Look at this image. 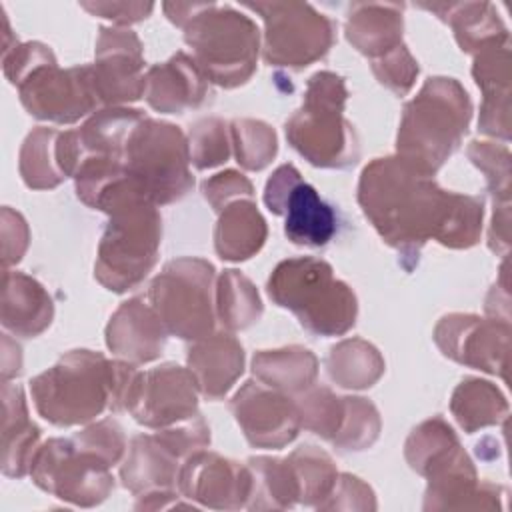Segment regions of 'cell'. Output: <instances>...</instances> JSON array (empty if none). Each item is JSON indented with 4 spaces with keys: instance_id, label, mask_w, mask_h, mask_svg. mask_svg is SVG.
Here are the masks:
<instances>
[{
    "instance_id": "obj_1",
    "label": "cell",
    "mask_w": 512,
    "mask_h": 512,
    "mask_svg": "<svg viewBox=\"0 0 512 512\" xmlns=\"http://www.w3.org/2000/svg\"><path fill=\"white\" fill-rule=\"evenodd\" d=\"M364 214L404 256H416L434 236L444 246L468 248L482 230V200L438 188L400 158H376L358 188Z\"/></svg>"
},
{
    "instance_id": "obj_2",
    "label": "cell",
    "mask_w": 512,
    "mask_h": 512,
    "mask_svg": "<svg viewBox=\"0 0 512 512\" xmlns=\"http://www.w3.org/2000/svg\"><path fill=\"white\" fill-rule=\"evenodd\" d=\"M94 208L110 214L98 250L96 276L110 290L124 292L138 284L156 262L160 216L126 170L98 194Z\"/></svg>"
},
{
    "instance_id": "obj_3",
    "label": "cell",
    "mask_w": 512,
    "mask_h": 512,
    "mask_svg": "<svg viewBox=\"0 0 512 512\" xmlns=\"http://www.w3.org/2000/svg\"><path fill=\"white\" fill-rule=\"evenodd\" d=\"M132 366L110 362L90 350H74L30 382L38 412L56 426L82 424L106 406L126 408Z\"/></svg>"
},
{
    "instance_id": "obj_4",
    "label": "cell",
    "mask_w": 512,
    "mask_h": 512,
    "mask_svg": "<svg viewBox=\"0 0 512 512\" xmlns=\"http://www.w3.org/2000/svg\"><path fill=\"white\" fill-rule=\"evenodd\" d=\"M470 100L452 78H430L406 106L398 132V158L432 176L458 148L470 122Z\"/></svg>"
},
{
    "instance_id": "obj_5",
    "label": "cell",
    "mask_w": 512,
    "mask_h": 512,
    "mask_svg": "<svg viewBox=\"0 0 512 512\" xmlns=\"http://www.w3.org/2000/svg\"><path fill=\"white\" fill-rule=\"evenodd\" d=\"M270 298L292 310L300 324L320 336L344 334L356 318L352 290L334 280L330 264L316 258L280 262L268 280Z\"/></svg>"
},
{
    "instance_id": "obj_6",
    "label": "cell",
    "mask_w": 512,
    "mask_h": 512,
    "mask_svg": "<svg viewBox=\"0 0 512 512\" xmlns=\"http://www.w3.org/2000/svg\"><path fill=\"white\" fill-rule=\"evenodd\" d=\"M184 30L206 78L226 88L248 80L258 56V28L248 16L218 4H196Z\"/></svg>"
},
{
    "instance_id": "obj_7",
    "label": "cell",
    "mask_w": 512,
    "mask_h": 512,
    "mask_svg": "<svg viewBox=\"0 0 512 512\" xmlns=\"http://www.w3.org/2000/svg\"><path fill=\"white\" fill-rule=\"evenodd\" d=\"M346 90L342 78L318 72L308 82L302 110L286 124L292 146L316 166H346L356 162L350 124L342 120Z\"/></svg>"
},
{
    "instance_id": "obj_8",
    "label": "cell",
    "mask_w": 512,
    "mask_h": 512,
    "mask_svg": "<svg viewBox=\"0 0 512 512\" xmlns=\"http://www.w3.org/2000/svg\"><path fill=\"white\" fill-rule=\"evenodd\" d=\"M188 144L178 126L142 118L124 144V170L156 204L184 196L194 184L188 172Z\"/></svg>"
},
{
    "instance_id": "obj_9",
    "label": "cell",
    "mask_w": 512,
    "mask_h": 512,
    "mask_svg": "<svg viewBox=\"0 0 512 512\" xmlns=\"http://www.w3.org/2000/svg\"><path fill=\"white\" fill-rule=\"evenodd\" d=\"M214 270L204 260L170 262L150 286L152 308L162 324L184 340L202 338L214 326L210 288Z\"/></svg>"
},
{
    "instance_id": "obj_10",
    "label": "cell",
    "mask_w": 512,
    "mask_h": 512,
    "mask_svg": "<svg viewBox=\"0 0 512 512\" xmlns=\"http://www.w3.org/2000/svg\"><path fill=\"white\" fill-rule=\"evenodd\" d=\"M108 466L102 454L74 436L72 440H48L36 452L30 472L46 492L90 506L104 500L114 486Z\"/></svg>"
},
{
    "instance_id": "obj_11",
    "label": "cell",
    "mask_w": 512,
    "mask_h": 512,
    "mask_svg": "<svg viewBox=\"0 0 512 512\" xmlns=\"http://www.w3.org/2000/svg\"><path fill=\"white\" fill-rule=\"evenodd\" d=\"M244 6L262 14L266 22L264 58L270 64L308 66L322 58L334 40L332 22L308 4L256 2Z\"/></svg>"
},
{
    "instance_id": "obj_12",
    "label": "cell",
    "mask_w": 512,
    "mask_h": 512,
    "mask_svg": "<svg viewBox=\"0 0 512 512\" xmlns=\"http://www.w3.org/2000/svg\"><path fill=\"white\" fill-rule=\"evenodd\" d=\"M264 202L284 216V234L298 246H326L336 232V214L314 186L302 182L292 164L280 166L266 182Z\"/></svg>"
},
{
    "instance_id": "obj_13",
    "label": "cell",
    "mask_w": 512,
    "mask_h": 512,
    "mask_svg": "<svg viewBox=\"0 0 512 512\" xmlns=\"http://www.w3.org/2000/svg\"><path fill=\"white\" fill-rule=\"evenodd\" d=\"M18 86L26 110L42 120L74 122L100 104L90 66L62 72L56 68V60L46 62Z\"/></svg>"
},
{
    "instance_id": "obj_14",
    "label": "cell",
    "mask_w": 512,
    "mask_h": 512,
    "mask_svg": "<svg viewBox=\"0 0 512 512\" xmlns=\"http://www.w3.org/2000/svg\"><path fill=\"white\" fill-rule=\"evenodd\" d=\"M198 382L192 372L166 364L162 368L134 376L126 408L140 424L164 426L196 416Z\"/></svg>"
},
{
    "instance_id": "obj_15",
    "label": "cell",
    "mask_w": 512,
    "mask_h": 512,
    "mask_svg": "<svg viewBox=\"0 0 512 512\" xmlns=\"http://www.w3.org/2000/svg\"><path fill=\"white\" fill-rule=\"evenodd\" d=\"M232 408L244 434L254 446L278 448L298 434V408L276 392L248 382L234 398Z\"/></svg>"
},
{
    "instance_id": "obj_16",
    "label": "cell",
    "mask_w": 512,
    "mask_h": 512,
    "mask_svg": "<svg viewBox=\"0 0 512 512\" xmlns=\"http://www.w3.org/2000/svg\"><path fill=\"white\" fill-rule=\"evenodd\" d=\"M180 486L206 506L230 508L232 498L252 496V472L216 454H194L180 472Z\"/></svg>"
},
{
    "instance_id": "obj_17",
    "label": "cell",
    "mask_w": 512,
    "mask_h": 512,
    "mask_svg": "<svg viewBox=\"0 0 512 512\" xmlns=\"http://www.w3.org/2000/svg\"><path fill=\"white\" fill-rule=\"evenodd\" d=\"M144 96L160 112L180 114L196 108L206 96V76L186 54H176L166 64L150 68Z\"/></svg>"
},
{
    "instance_id": "obj_18",
    "label": "cell",
    "mask_w": 512,
    "mask_h": 512,
    "mask_svg": "<svg viewBox=\"0 0 512 512\" xmlns=\"http://www.w3.org/2000/svg\"><path fill=\"white\" fill-rule=\"evenodd\" d=\"M164 338L162 320L140 300L126 302L108 326V346L132 362L154 360L162 352Z\"/></svg>"
},
{
    "instance_id": "obj_19",
    "label": "cell",
    "mask_w": 512,
    "mask_h": 512,
    "mask_svg": "<svg viewBox=\"0 0 512 512\" xmlns=\"http://www.w3.org/2000/svg\"><path fill=\"white\" fill-rule=\"evenodd\" d=\"M188 362L198 388L208 398L216 400L224 396L234 380L242 374L244 354L242 346L234 338L220 334L194 346L188 354Z\"/></svg>"
},
{
    "instance_id": "obj_20",
    "label": "cell",
    "mask_w": 512,
    "mask_h": 512,
    "mask_svg": "<svg viewBox=\"0 0 512 512\" xmlns=\"http://www.w3.org/2000/svg\"><path fill=\"white\" fill-rule=\"evenodd\" d=\"M348 40L368 56L396 50L402 38V14L396 4H356L346 26Z\"/></svg>"
},
{
    "instance_id": "obj_21",
    "label": "cell",
    "mask_w": 512,
    "mask_h": 512,
    "mask_svg": "<svg viewBox=\"0 0 512 512\" xmlns=\"http://www.w3.org/2000/svg\"><path fill=\"white\" fill-rule=\"evenodd\" d=\"M266 222L252 202L236 200L224 208L216 228V250L222 260H246L260 250Z\"/></svg>"
},
{
    "instance_id": "obj_22",
    "label": "cell",
    "mask_w": 512,
    "mask_h": 512,
    "mask_svg": "<svg viewBox=\"0 0 512 512\" xmlns=\"http://www.w3.org/2000/svg\"><path fill=\"white\" fill-rule=\"evenodd\" d=\"M18 298L22 304H4L2 308V324L16 334L34 336L42 332L52 318V300L42 290L38 282L24 274H10L6 272V290Z\"/></svg>"
},
{
    "instance_id": "obj_23",
    "label": "cell",
    "mask_w": 512,
    "mask_h": 512,
    "mask_svg": "<svg viewBox=\"0 0 512 512\" xmlns=\"http://www.w3.org/2000/svg\"><path fill=\"white\" fill-rule=\"evenodd\" d=\"M254 372L268 382L288 392L306 388L316 374V358L302 348H286L262 352L254 356Z\"/></svg>"
},
{
    "instance_id": "obj_24",
    "label": "cell",
    "mask_w": 512,
    "mask_h": 512,
    "mask_svg": "<svg viewBox=\"0 0 512 512\" xmlns=\"http://www.w3.org/2000/svg\"><path fill=\"white\" fill-rule=\"evenodd\" d=\"M452 412L466 432H474L478 426L496 424L504 418L508 406L504 396L490 382L466 380L454 392Z\"/></svg>"
},
{
    "instance_id": "obj_25",
    "label": "cell",
    "mask_w": 512,
    "mask_h": 512,
    "mask_svg": "<svg viewBox=\"0 0 512 512\" xmlns=\"http://www.w3.org/2000/svg\"><path fill=\"white\" fill-rule=\"evenodd\" d=\"M488 4H456L448 6L450 24L456 30L458 44L466 52H482L492 46L508 44V32L496 14H484Z\"/></svg>"
},
{
    "instance_id": "obj_26",
    "label": "cell",
    "mask_w": 512,
    "mask_h": 512,
    "mask_svg": "<svg viewBox=\"0 0 512 512\" xmlns=\"http://www.w3.org/2000/svg\"><path fill=\"white\" fill-rule=\"evenodd\" d=\"M56 134V130L40 128L32 132L24 142L20 168L26 184L32 188H52L62 182V178H66L56 162V142L54 146H48Z\"/></svg>"
},
{
    "instance_id": "obj_27",
    "label": "cell",
    "mask_w": 512,
    "mask_h": 512,
    "mask_svg": "<svg viewBox=\"0 0 512 512\" xmlns=\"http://www.w3.org/2000/svg\"><path fill=\"white\" fill-rule=\"evenodd\" d=\"M262 312L258 292L252 284L238 276L234 270H228L220 278V316L228 328H246L258 320Z\"/></svg>"
},
{
    "instance_id": "obj_28",
    "label": "cell",
    "mask_w": 512,
    "mask_h": 512,
    "mask_svg": "<svg viewBox=\"0 0 512 512\" xmlns=\"http://www.w3.org/2000/svg\"><path fill=\"white\" fill-rule=\"evenodd\" d=\"M232 134L236 140V156L242 166L260 170L270 162V158H274L276 136L266 124L252 120L234 122Z\"/></svg>"
},
{
    "instance_id": "obj_29",
    "label": "cell",
    "mask_w": 512,
    "mask_h": 512,
    "mask_svg": "<svg viewBox=\"0 0 512 512\" xmlns=\"http://www.w3.org/2000/svg\"><path fill=\"white\" fill-rule=\"evenodd\" d=\"M194 164L198 168H210L228 158V142L224 134V126L220 120H204L196 124L194 140Z\"/></svg>"
},
{
    "instance_id": "obj_30",
    "label": "cell",
    "mask_w": 512,
    "mask_h": 512,
    "mask_svg": "<svg viewBox=\"0 0 512 512\" xmlns=\"http://www.w3.org/2000/svg\"><path fill=\"white\" fill-rule=\"evenodd\" d=\"M372 68L380 82L392 88L396 94H404L412 86L414 76L418 74L416 62L404 50V46H398L396 50L384 54L380 60H374Z\"/></svg>"
},
{
    "instance_id": "obj_31",
    "label": "cell",
    "mask_w": 512,
    "mask_h": 512,
    "mask_svg": "<svg viewBox=\"0 0 512 512\" xmlns=\"http://www.w3.org/2000/svg\"><path fill=\"white\" fill-rule=\"evenodd\" d=\"M226 190V198H230V196H234V198H238V196H252V186H250V182L242 176V174H236V172H232V170H228V172H222V174H216L210 182L206 180V184H204V194H206V198L210 200V204L222 194Z\"/></svg>"
},
{
    "instance_id": "obj_32",
    "label": "cell",
    "mask_w": 512,
    "mask_h": 512,
    "mask_svg": "<svg viewBox=\"0 0 512 512\" xmlns=\"http://www.w3.org/2000/svg\"><path fill=\"white\" fill-rule=\"evenodd\" d=\"M82 8L100 14L102 18H110L116 20L120 24H130L136 20L146 18V14H150V10L154 8L152 4H126V2H112V4H82Z\"/></svg>"
}]
</instances>
